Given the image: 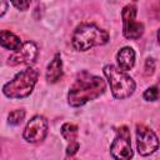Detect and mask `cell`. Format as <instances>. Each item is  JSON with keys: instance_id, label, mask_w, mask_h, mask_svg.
Masks as SVG:
<instances>
[{"instance_id": "cell-3", "label": "cell", "mask_w": 160, "mask_h": 160, "mask_svg": "<svg viewBox=\"0 0 160 160\" xmlns=\"http://www.w3.org/2000/svg\"><path fill=\"white\" fill-rule=\"evenodd\" d=\"M38 78L39 71L34 68H28L8 81L2 86V92L9 99H24L32 92Z\"/></svg>"}, {"instance_id": "cell-9", "label": "cell", "mask_w": 160, "mask_h": 160, "mask_svg": "<svg viewBox=\"0 0 160 160\" xmlns=\"http://www.w3.org/2000/svg\"><path fill=\"white\" fill-rule=\"evenodd\" d=\"M39 54V49L35 42L32 41H25L21 44V46L12 51V54L8 58V64L10 66H18V65H31L35 62Z\"/></svg>"}, {"instance_id": "cell-14", "label": "cell", "mask_w": 160, "mask_h": 160, "mask_svg": "<svg viewBox=\"0 0 160 160\" xmlns=\"http://www.w3.org/2000/svg\"><path fill=\"white\" fill-rule=\"evenodd\" d=\"M25 118V110L24 109H16L12 110L9 115H8V122L10 125H19Z\"/></svg>"}, {"instance_id": "cell-6", "label": "cell", "mask_w": 160, "mask_h": 160, "mask_svg": "<svg viewBox=\"0 0 160 160\" xmlns=\"http://www.w3.org/2000/svg\"><path fill=\"white\" fill-rule=\"evenodd\" d=\"M110 154L114 159L128 160L131 159L134 152L130 144V130L128 126H120L116 129V136L110 145Z\"/></svg>"}, {"instance_id": "cell-16", "label": "cell", "mask_w": 160, "mask_h": 160, "mask_svg": "<svg viewBox=\"0 0 160 160\" xmlns=\"http://www.w3.org/2000/svg\"><path fill=\"white\" fill-rule=\"evenodd\" d=\"M10 1H11V4H12L18 10H20V11L28 10L29 6H30V2H31V0H10Z\"/></svg>"}, {"instance_id": "cell-5", "label": "cell", "mask_w": 160, "mask_h": 160, "mask_svg": "<svg viewBox=\"0 0 160 160\" xmlns=\"http://www.w3.org/2000/svg\"><path fill=\"white\" fill-rule=\"evenodd\" d=\"M122 34L129 40H138L144 34V24L136 21V6L126 5L121 10Z\"/></svg>"}, {"instance_id": "cell-11", "label": "cell", "mask_w": 160, "mask_h": 160, "mask_svg": "<svg viewBox=\"0 0 160 160\" xmlns=\"http://www.w3.org/2000/svg\"><path fill=\"white\" fill-rule=\"evenodd\" d=\"M116 61H118L119 69L122 70V71H129L130 69H132V66L135 64V51H134V49L130 48V46L121 48L116 54Z\"/></svg>"}, {"instance_id": "cell-19", "label": "cell", "mask_w": 160, "mask_h": 160, "mask_svg": "<svg viewBox=\"0 0 160 160\" xmlns=\"http://www.w3.org/2000/svg\"><path fill=\"white\" fill-rule=\"evenodd\" d=\"M8 8H9L8 1L6 0H0V18L5 15V12L8 11Z\"/></svg>"}, {"instance_id": "cell-13", "label": "cell", "mask_w": 160, "mask_h": 160, "mask_svg": "<svg viewBox=\"0 0 160 160\" xmlns=\"http://www.w3.org/2000/svg\"><path fill=\"white\" fill-rule=\"evenodd\" d=\"M60 131H61L62 138H64L66 141H69V142L76 140L78 134H79L78 125H75V124H72V122H65V124H62Z\"/></svg>"}, {"instance_id": "cell-1", "label": "cell", "mask_w": 160, "mask_h": 160, "mask_svg": "<svg viewBox=\"0 0 160 160\" xmlns=\"http://www.w3.org/2000/svg\"><path fill=\"white\" fill-rule=\"evenodd\" d=\"M106 90L105 80L88 71L80 72L68 92V102L72 108L85 105L88 101L95 100Z\"/></svg>"}, {"instance_id": "cell-7", "label": "cell", "mask_w": 160, "mask_h": 160, "mask_svg": "<svg viewBox=\"0 0 160 160\" xmlns=\"http://www.w3.org/2000/svg\"><path fill=\"white\" fill-rule=\"evenodd\" d=\"M136 146L141 156H148L155 152L159 148V140L156 134L148 126L136 125Z\"/></svg>"}, {"instance_id": "cell-10", "label": "cell", "mask_w": 160, "mask_h": 160, "mask_svg": "<svg viewBox=\"0 0 160 160\" xmlns=\"http://www.w3.org/2000/svg\"><path fill=\"white\" fill-rule=\"evenodd\" d=\"M62 74H64V71H62L61 56H60V54H55V56L48 64V68H46V72H45L46 81L50 84L58 82L62 78Z\"/></svg>"}, {"instance_id": "cell-4", "label": "cell", "mask_w": 160, "mask_h": 160, "mask_svg": "<svg viewBox=\"0 0 160 160\" xmlns=\"http://www.w3.org/2000/svg\"><path fill=\"white\" fill-rule=\"evenodd\" d=\"M102 71L108 79L111 94L115 99H126L134 94L136 85L134 79L128 75L126 71H122L114 65H105Z\"/></svg>"}, {"instance_id": "cell-15", "label": "cell", "mask_w": 160, "mask_h": 160, "mask_svg": "<svg viewBox=\"0 0 160 160\" xmlns=\"http://www.w3.org/2000/svg\"><path fill=\"white\" fill-rule=\"evenodd\" d=\"M142 98H144L146 101H156V100H158V98H159L158 86H156V85H154V86L148 88V89L144 91Z\"/></svg>"}, {"instance_id": "cell-12", "label": "cell", "mask_w": 160, "mask_h": 160, "mask_svg": "<svg viewBox=\"0 0 160 160\" xmlns=\"http://www.w3.org/2000/svg\"><path fill=\"white\" fill-rule=\"evenodd\" d=\"M21 40L19 36H16L14 32L9 30H0V46L4 49L15 51L21 46Z\"/></svg>"}, {"instance_id": "cell-18", "label": "cell", "mask_w": 160, "mask_h": 160, "mask_svg": "<svg viewBox=\"0 0 160 160\" xmlns=\"http://www.w3.org/2000/svg\"><path fill=\"white\" fill-rule=\"evenodd\" d=\"M154 70H155V61L154 59H146L145 61V75H152L154 74Z\"/></svg>"}, {"instance_id": "cell-17", "label": "cell", "mask_w": 160, "mask_h": 160, "mask_svg": "<svg viewBox=\"0 0 160 160\" xmlns=\"http://www.w3.org/2000/svg\"><path fill=\"white\" fill-rule=\"evenodd\" d=\"M79 148H80V145H79V142H78L76 140L70 141L69 146L66 148V155H68V156H74V155L78 152Z\"/></svg>"}, {"instance_id": "cell-2", "label": "cell", "mask_w": 160, "mask_h": 160, "mask_svg": "<svg viewBox=\"0 0 160 160\" xmlns=\"http://www.w3.org/2000/svg\"><path fill=\"white\" fill-rule=\"evenodd\" d=\"M109 32L95 24H80L71 36V44L78 51H86L94 46L105 45L109 41Z\"/></svg>"}, {"instance_id": "cell-8", "label": "cell", "mask_w": 160, "mask_h": 160, "mask_svg": "<svg viewBox=\"0 0 160 160\" xmlns=\"http://www.w3.org/2000/svg\"><path fill=\"white\" fill-rule=\"evenodd\" d=\"M48 134V121L44 116L41 115H35L32 116L22 132V138L25 141L31 142V144H36L42 141L46 138Z\"/></svg>"}]
</instances>
